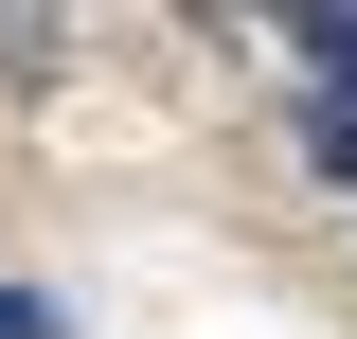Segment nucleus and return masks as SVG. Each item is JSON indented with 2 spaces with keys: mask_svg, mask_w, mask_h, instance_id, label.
<instances>
[{
  "mask_svg": "<svg viewBox=\"0 0 357 339\" xmlns=\"http://www.w3.org/2000/svg\"><path fill=\"white\" fill-rule=\"evenodd\" d=\"M0 339H72V322H54V303H36V286H0Z\"/></svg>",
  "mask_w": 357,
  "mask_h": 339,
  "instance_id": "f03ea898",
  "label": "nucleus"
},
{
  "mask_svg": "<svg viewBox=\"0 0 357 339\" xmlns=\"http://www.w3.org/2000/svg\"><path fill=\"white\" fill-rule=\"evenodd\" d=\"M286 54H304V89H321V107H357V18H286Z\"/></svg>",
  "mask_w": 357,
  "mask_h": 339,
  "instance_id": "f257e3e1",
  "label": "nucleus"
}]
</instances>
